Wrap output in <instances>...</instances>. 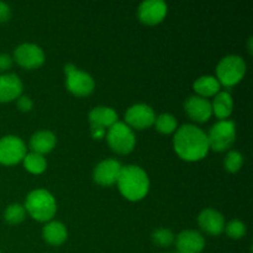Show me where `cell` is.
Here are the masks:
<instances>
[{"instance_id": "cell-33", "label": "cell", "mask_w": 253, "mask_h": 253, "mask_svg": "<svg viewBox=\"0 0 253 253\" xmlns=\"http://www.w3.org/2000/svg\"><path fill=\"white\" fill-rule=\"evenodd\" d=\"M0 253H1V252H0Z\"/></svg>"}, {"instance_id": "cell-11", "label": "cell", "mask_w": 253, "mask_h": 253, "mask_svg": "<svg viewBox=\"0 0 253 253\" xmlns=\"http://www.w3.org/2000/svg\"><path fill=\"white\" fill-rule=\"evenodd\" d=\"M167 9V4L163 0H146L138 6L137 15L145 24L155 25L165 19Z\"/></svg>"}, {"instance_id": "cell-20", "label": "cell", "mask_w": 253, "mask_h": 253, "mask_svg": "<svg viewBox=\"0 0 253 253\" xmlns=\"http://www.w3.org/2000/svg\"><path fill=\"white\" fill-rule=\"evenodd\" d=\"M211 108L212 113L221 120L229 118L234 109V100H232L231 94L229 91H219L211 103Z\"/></svg>"}, {"instance_id": "cell-14", "label": "cell", "mask_w": 253, "mask_h": 253, "mask_svg": "<svg viewBox=\"0 0 253 253\" xmlns=\"http://www.w3.org/2000/svg\"><path fill=\"white\" fill-rule=\"evenodd\" d=\"M184 109L190 119L199 123L209 120L212 114L211 103L200 95H192L185 100Z\"/></svg>"}, {"instance_id": "cell-6", "label": "cell", "mask_w": 253, "mask_h": 253, "mask_svg": "<svg viewBox=\"0 0 253 253\" xmlns=\"http://www.w3.org/2000/svg\"><path fill=\"white\" fill-rule=\"evenodd\" d=\"M106 140L111 150L120 155L131 152L136 145V137L132 128L121 121H116L113 126L109 127Z\"/></svg>"}, {"instance_id": "cell-31", "label": "cell", "mask_w": 253, "mask_h": 253, "mask_svg": "<svg viewBox=\"0 0 253 253\" xmlns=\"http://www.w3.org/2000/svg\"><path fill=\"white\" fill-rule=\"evenodd\" d=\"M252 37H250L249 40V48H250V52H252Z\"/></svg>"}, {"instance_id": "cell-13", "label": "cell", "mask_w": 253, "mask_h": 253, "mask_svg": "<svg viewBox=\"0 0 253 253\" xmlns=\"http://www.w3.org/2000/svg\"><path fill=\"white\" fill-rule=\"evenodd\" d=\"M174 241L177 251L182 253H200L205 247V239L195 230H184Z\"/></svg>"}, {"instance_id": "cell-18", "label": "cell", "mask_w": 253, "mask_h": 253, "mask_svg": "<svg viewBox=\"0 0 253 253\" xmlns=\"http://www.w3.org/2000/svg\"><path fill=\"white\" fill-rule=\"evenodd\" d=\"M57 138L53 132L48 130H41L35 132L30 138V147H31L32 152L40 153H48L52 151V148L56 146Z\"/></svg>"}, {"instance_id": "cell-30", "label": "cell", "mask_w": 253, "mask_h": 253, "mask_svg": "<svg viewBox=\"0 0 253 253\" xmlns=\"http://www.w3.org/2000/svg\"><path fill=\"white\" fill-rule=\"evenodd\" d=\"M12 66V58L7 53H0V72H5Z\"/></svg>"}, {"instance_id": "cell-26", "label": "cell", "mask_w": 253, "mask_h": 253, "mask_svg": "<svg viewBox=\"0 0 253 253\" xmlns=\"http://www.w3.org/2000/svg\"><path fill=\"white\" fill-rule=\"evenodd\" d=\"M224 230L225 232H226L227 236L231 237V239L237 240V239H241V237H244L245 235H246L247 229H246V225H245L241 220L234 219L225 225Z\"/></svg>"}, {"instance_id": "cell-7", "label": "cell", "mask_w": 253, "mask_h": 253, "mask_svg": "<svg viewBox=\"0 0 253 253\" xmlns=\"http://www.w3.org/2000/svg\"><path fill=\"white\" fill-rule=\"evenodd\" d=\"M64 73L67 74L66 84L69 91L78 96L88 95L94 89V79L86 72L81 71L74 64L68 63L64 66Z\"/></svg>"}, {"instance_id": "cell-4", "label": "cell", "mask_w": 253, "mask_h": 253, "mask_svg": "<svg viewBox=\"0 0 253 253\" xmlns=\"http://www.w3.org/2000/svg\"><path fill=\"white\" fill-rule=\"evenodd\" d=\"M246 73V63L242 57L229 54L219 62L216 67L217 81L225 86H232L239 83Z\"/></svg>"}, {"instance_id": "cell-32", "label": "cell", "mask_w": 253, "mask_h": 253, "mask_svg": "<svg viewBox=\"0 0 253 253\" xmlns=\"http://www.w3.org/2000/svg\"><path fill=\"white\" fill-rule=\"evenodd\" d=\"M175 253H182V252H178V251H177V252H175Z\"/></svg>"}, {"instance_id": "cell-16", "label": "cell", "mask_w": 253, "mask_h": 253, "mask_svg": "<svg viewBox=\"0 0 253 253\" xmlns=\"http://www.w3.org/2000/svg\"><path fill=\"white\" fill-rule=\"evenodd\" d=\"M22 93V82L16 74L4 73L0 76V103L17 99Z\"/></svg>"}, {"instance_id": "cell-3", "label": "cell", "mask_w": 253, "mask_h": 253, "mask_svg": "<svg viewBox=\"0 0 253 253\" xmlns=\"http://www.w3.org/2000/svg\"><path fill=\"white\" fill-rule=\"evenodd\" d=\"M25 210L39 221H49L57 211L56 199L46 189H35L25 200Z\"/></svg>"}, {"instance_id": "cell-28", "label": "cell", "mask_w": 253, "mask_h": 253, "mask_svg": "<svg viewBox=\"0 0 253 253\" xmlns=\"http://www.w3.org/2000/svg\"><path fill=\"white\" fill-rule=\"evenodd\" d=\"M32 105H34V103H32L30 96L20 95L17 98V108L21 111H30L32 109Z\"/></svg>"}, {"instance_id": "cell-23", "label": "cell", "mask_w": 253, "mask_h": 253, "mask_svg": "<svg viewBox=\"0 0 253 253\" xmlns=\"http://www.w3.org/2000/svg\"><path fill=\"white\" fill-rule=\"evenodd\" d=\"M25 215H26V210H25V207H22L21 204L9 205L4 212L5 221L11 225H16L24 221Z\"/></svg>"}, {"instance_id": "cell-1", "label": "cell", "mask_w": 253, "mask_h": 253, "mask_svg": "<svg viewBox=\"0 0 253 253\" xmlns=\"http://www.w3.org/2000/svg\"><path fill=\"white\" fill-rule=\"evenodd\" d=\"M173 145L178 156L185 161L202 160L210 148L207 133L198 126L190 124L180 126L175 131Z\"/></svg>"}, {"instance_id": "cell-10", "label": "cell", "mask_w": 253, "mask_h": 253, "mask_svg": "<svg viewBox=\"0 0 253 253\" xmlns=\"http://www.w3.org/2000/svg\"><path fill=\"white\" fill-rule=\"evenodd\" d=\"M15 61L25 68H37L44 62V53L36 43H21L14 52Z\"/></svg>"}, {"instance_id": "cell-27", "label": "cell", "mask_w": 253, "mask_h": 253, "mask_svg": "<svg viewBox=\"0 0 253 253\" xmlns=\"http://www.w3.org/2000/svg\"><path fill=\"white\" fill-rule=\"evenodd\" d=\"M242 163H244V156L239 152V151H230L229 153L225 157V168H226L229 172H237V170L241 168Z\"/></svg>"}, {"instance_id": "cell-12", "label": "cell", "mask_w": 253, "mask_h": 253, "mask_svg": "<svg viewBox=\"0 0 253 253\" xmlns=\"http://www.w3.org/2000/svg\"><path fill=\"white\" fill-rule=\"evenodd\" d=\"M121 165L119 161L114 158L104 160L96 165L94 168L93 178L98 184L111 185L118 182V178L121 172Z\"/></svg>"}, {"instance_id": "cell-21", "label": "cell", "mask_w": 253, "mask_h": 253, "mask_svg": "<svg viewBox=\"0 0 253 253\" xmlns=\"http://www.w3.org/2000/svg\"><path fill=\"white\" fill-rule=\"evenodd\" d=\"M194 89L198 94H200V96L203 98H207V96H212L216 95L220 91L221 88V84L219 83L215 77L212 76H203L199 77L197 81L194 82Z\"/></svg>"}, {"instance_id": "cell-5", "label": "cell", "mask_w": 253, "mask_h": 253, "mask_svg": "<svg viewBox=\"0 0 253 253\" xmlns=\"http://www.w3.org/2000/svg\"><path fill=\"white\" fill-rule=\"evenodd\" d=\"M209 147L214 151L229 150L236 140V125L231 120H220L210 127L207 135Z\"/></svg>"}, {"instance_id": "cell-9", "label": "cell", "mask_w": 253, "mask_h": 253, "mask_svg": "<svg viewBox=\"0 0 253 253\" xmlns=\"http://www.w3.org/2000/svg\"><path fill=\"white\" fill-rule=\"evenodd\" d=\"M125 120L127 126L142 130V128H147L155 124L156 114L153 109L147 104H133L126 110Z\"/></svg>"}, {"instance_id": "cell-29", "label": "cell", "mask_w": 253, "mask_h": 253, "mask_svg": "<svg viewBox=\"0 0 253 253\" xmlns=\"http://www.w3.org/2000/svg\"><path fill=\"white\" fill-rule=\"evenodd\" d=\"M10 16H11V9L9 5L4 1H0V22L9 21Z\"/></svg>"}, {"instance_id": "cell-19", "label": "cell", "mask_w": 253, "mask_h": 253, "mask_svg": "<svg viewBox=\"0 0 253 253\" xmlns=\"http://www.w3.org/2000/svg\"><path fill=\"white\" fill-rule=\"evenodd\" d=\"M42 236H43L44 241L48 242L49 245L59 246L67 240L68 232H67V227L62 222L49 221L48 224L44 225L43 230H42Z\"/></svg>"}, {"instance_id": "cell-17", "label": "cell", "mask_w": 253, "mask_h": 253, "mask_svg": "<svg viewBox=\"0 0 253 253\" xmlns=\"http://www.w3.org/2000/svg\"><path fill=\"white\" fill-rule=\"evenodd\" d=\"M89 121L91 128L105 130V127H110L118 121V114L109 106H96L89 113Z\"/></svg>"}, {"instance_id": "cell-8", "label": "cell", "mask_w": 253, "mask_h": 253, "mask_svg": "<svg viewBox=\"0 0 253 253\" xmlns=\"http://www.w3.org/2000/svg\"><path fill=\"white\" fill-rule=\"evenodd\" d=\"M26 156V146L24 141L14 135L0 138V163L12 166L24 160Z\"/></svg>"}, {"instance_id": "cell-2", "label": "cell", "mask_w": 253, "mask_h": 253, "mask_svg": "<svg viewBox=\"0 0 253 253\" xmlns=\"http://www.w3.org/2000/svg\"><path fill=\"white\" fill-rule=\"evenodd\" d=\"M118 185L121 194L128 200L137 202L146 197L150 189V179L145 170L135 165L121 168L118 178Z\"/></svg>"}, {"instance_id": "cell-15", "label": "cell", "mask_w": 253, "mask_h": 253, "mask_svg": "<svg viewBox=\"0 0 253 253\" xmlns=\"http://www.w3.org/2000/svg\"><path fill=\"white\" fill-rule=\"evenodd\" d=\"M198 224L209 235H220L225 229V217L217 210L208 208L204 209L198 216Z\"/></svg>"}, {"instance_id": "cell-22", "label": "cell", "mask_w": 253, "mask_h": 253, "mask_svg": "<svg viewBox=\"0 0 253 253\" xmlns=\"http://www.w3.org/2000/svg\"><path fill=\"white\" fill-rule=\"evenodd\" d=\"M22 161H24L25 168L29 172L34 173V174H40V173L44 172L47 167L46 158L43 157V155H40V153H26Z\"/></svg>"}, {"instance_id": "cell-25", "label": "cell", "mask_w": 253, "mask_h": 253, "mask_svg": "<svg viewBox=\"0 0 253 253\" xmlns=\"http://www.w3.org/2000/svg\"><path fill=\"white\" fill-rule=\"evenodd\" d=\"M152 239L153 244L157 245L160 247H168L174 242L175 237L173 235V232L169 229H166V227H160V229L155 230L152 232Z\"/></svg>"}, {"instance_id": "cell-24", "label": "cell", "mask_w": 253, "mask_h": 253, "mask_svg": "<svg viewBox=\"0 0 253 253\" xmlns=\"http://www.w3.org/2000/svg\"><path fill=\"white\" fill-rule=\"evenodd\" d=\"M156 128L162 133H170L177 130V120L170 114H161L155 120Z\"/></svg>"}]
</instances>
